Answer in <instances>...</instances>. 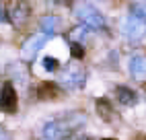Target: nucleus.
I'll list each match as a JSON object with an SVG mask.
<instances>
[{"label":"nucleus","mask_w":146,"mask_h":140,"mask_svg":"<svg viewBox=\"0 0 146 140\" xmlns=\"http://www.w3.org/2000/svg\"><path fill=\"white\" fill-rule=\"evenodd\" d=\"M52 2H60L62 4V2H68V0H52Z\"/></svg>","instance_id":"17"},{"label":"nucleus","mask_w":146,"mask_h":140,"mask_svg":"<svg viewBox=\"0 0 146 140\" xmlns=\"http://www.w3.org/2000/svg\"><path fill=\"white\" fill-rule=\"evenodd\" d=\"M45 41H47V35H43V33L31 35V37H29L27 41L23 43V49H21L23 60H33V58H35V54H37V52H39V49L45 45Z\"/></svg>","instance_id":"7"},{"label":"nucleus","mask_w":146,"mask_h":140,"mask_svg":"<svg viewBox=\"0 0 146 140\" xmlns=\"http://www.w3.org/2000/svg\"><path fill=\"white\" fill-rule=\"evenodd\" d=\"M70 54H72V58L74 60H82L84 58V47H82V43H70Z\"/></svg>","instance_id":"14"},{"label":"nucleus","mask_w":146,"mask_h":140,"mask_svg":"<svg viewBox=\"0 0 146 140\" xmlns=\"http://www.w3.org/2000/svg\"><path fill=\"white\" fill-rule=\"evenodd\" d=\"M62 21H60V17H56V15H45L41 17V21H39V27H41V33L47 35V37H52L58 29H60Z\"/></svg>","instance_id":"11"},{"label":"nucleus","mask_w":146,"mask_h":140,"mask_svg":"<svg viewBox=\"0 0 146 140\" xmlns=\"http://www.w3.org/2000/svg\"><path fill=\"white\" fill-rule=\"evenodd\" d=\"M128 70L136 81H146V56H132L128 62Z\"/></svg>","instance_id":"8"},{"label":"nucleus","mask_w":146,"mask_h":140,"mask_svg":"<svg viewBox=\"0 0 146 140\" xmlns=\"http://www.w3.org/2000/svg\"><path fill=\"white\" fill-rule=\"evenodd\" d=\"M119 31H121V35L125 39H130V41H138V39H142V35L146 33V25L142 21H138V19H134L132 15H128L125 19H121Z\"/></svg>","instance_id":"3"},{"label":"nucleus","mask_w":146,"mask_h":140,"mask_svg":"<svg viewBox=\"0 0 146 140\" xmlns=\"http://www.w3.org/2000/svg\"><path fill=\"white\" fill-rule=\"evenodd\" d=\"M58 66H60V64H58V60H56L54 56H45V58H43V68L47 70V72L58 70Z\"/></svg>","instance_id":"15"},{"label":"nucleus","mask_w":146,"mask_h":140,"mask_svg":"<svg viewBox=\"0 0 146 140\" xmlns=\"http://www.w3.org/2000/svg\"><path fill=\"white\" fill-rule=\"evenodd\" d=\"M74 15H76V19H78L84 27H89V29H95V31H105V29H107V19L97 11L95 6H91V4L76 6Z\"/></svg>","instance_id":"2"},{"label":"nucleus","mask_w":146,"mask_h":140,"mask_svg":"<svg viewBox=\"0 0 146 140\" xmlns=\"http://www.w3.org/2000/svg\"><path fill=\"white\" fill-rule=\"evenodd\" d=\"M0 140H6V138H4V136H2V134H0Z\"/></svg>","instance_id":"18"},{"label":"nucleus","mask_w":146,"mask_h":140,"mask_svg":"<svg viewBox=\"0 0 146 140\" xmlns=\"http://www.w3.org/2000/svg\"><path fill=\"white\" fill-rule=\"evenodd\" d=\"M95 109H97V113H99V117L105 119V122H113V119L117 117V115H115L113 105H111V101L107 97L97 99V101H95Z\"/></svg>","instance_id":"10"},{"label":"nucleus","mask_w":146,"mask_h":140,"mask_svg":"<svg viewBox=\"0 0 146 140\" xmlns=\"http://www.w3.org/2000/svg\"><path fill=\"white\" fill-rule=\"evenodd\" d=\"M74 140H93V138H91V136H84V134H80V136H76Z\"/></svg>","instance_id":"16"},{"label":"nucleus","mask_w":146,"mask_h":140,"mask_svg":"<svg viewBox=\"0 0 146 140\" xmlns=\"http://www.w3.org/2000/svg\"><path fill=\"white\" fill-rule=\"evenodd\" d=\"M103 140H115V138H103Z\"/></svg>","instance_id":"19"},{"label":"nucleus","mask_w":146,"mask_h":140,"mask_svg":"<svg viewBox=\"0 0 146 140\" xmlns=\"http://www.w3.org/2000/svg\"><path fill=\"white\" fill-rule=\"evenodd\" d=\"M84 81H86V72L80 66H70L62 74V85L66 89H80L84 85Z\"/></svg>","instance_id":"5"},{"label":"nucleus","mask_w":146,"mask_h":140,"mask_svg":"<svg viewBox=\"0 0 146 140\" xmlns=\"http://www.w3.org/2000/svg\"><path fill=\"white\" fill-rule=\"evenodd\" d=\"M60 87H58L56 83H43L39 85V89H37V95H39V99H58L60 97Z\"/></svg>","instance_id":"12"},{"label":"nucleus","mask_w":146,"mask_h":140,"mask_svg":"<svg viewBox=\"0 0 146 140\" xmlns=\"http://www.w3.org/2000/svg\"><path fill=\"white\" fill-rule=\"evenodd\" d=\"M0 109L6 113L17 111V91L11 83H4L2 89H0Z\"/></svg>","instance_id":"6"},{"label":"nucleus","mask_w":146,"mask_h":140,"mask_svg":"<svg viewBox=\"0 0 146 140\" xmlns=\"http://www.w3.org/2000/svg\"><path fill=\"white\" fill-rule=\"evenodd\" d=\"M130 15L134 17V19H138V21H142V23H146V6L144 4H138V2H132L130 6Z\"/></svg>","instance_id":"13"},{"label":"nucleus","mask_w":146,"mask_h":140,"mask_svg":"<svg viewBox=\"0 0 146 140\" xmlns=\"http://www.w3.org/2000/svg\"><path fill=\"white\" fill-rule=\"evenodd\" d=\"M82 122H84V115H80V113H68V115L62 117V119L47 122V124L41 128L39 138H41V140H64V138L70 136Z\"/></svg>","instance_id":"1"},{"label":"nucleus","mask_w":146,"mask_h":140,"mask_svg":"<svg viewBox=\"0 0 146 140\" xmlns=\"http://www.w3.org/2000/svg\"><path fill=\"white\" fill-rule=\"evenodd\" d=\"M115 99H117L121 105L132 107V105L138 103V93H136L134 89L125 87V85H119V87H115Z\"/></svg>","instance_id":"9"},{"label":"nucleus","mask_w":146,"mask_h":140,"mask_svg":"<svg viewBox=\"0 0 146 140\" xmlns=\"http://www.w3.org/2000/svg\"><path fill=\"white\" fill-rule=\"evenodd\" d=\"M29 17H31V6H29L27 0H15L11 2L8 6V19H11V23L17 25V27H23Z\"/></svg>","instance_id":"4"},{"label":"nucleus","mask_w":146,"mask_h":140,"mask_svg":"<svg viewBox=\"0 0 146 140\" xmlns=\"http://www.w3.org/2000/svg\"><path fill=\"white\" fill-rule=\"evenodd\" d=\"M140 140H146V138H140Z\"/></svg>","instance_id":"21"},{"label":"nucleus","mask_w":146,"mask_h":140,"mask_svg":"<svg viewBox=\"0 0 146 140\" xmlns=\"http://www.w3.org/2000/svg\"><path fill=\"white\" fill-rule=\"evenodd\" d=\"M0 21H2V11H0Z\"/></svg>","instance_id":"20"}]
</instances>
